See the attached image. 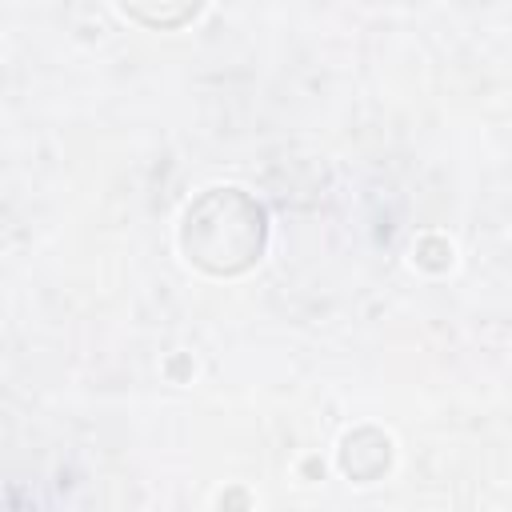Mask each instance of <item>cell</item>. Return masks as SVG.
Segmentation results:
<instances>
[{"label": "cell", "mask_w": 512, "mask_h": 512, "mask_svg": "<svg viewBox=\"0 0 512 512\" xmlns=\"http://www.w3.org/2000/svg\"><path fill=\"white\" fill-rule=\"evenodd\" d=\"M268 244V212L244 188H208L200 192L180 224L184 256L212 276L248 272Z\"/></svg>", "instance_id": "1"}, {"label": "cell", "mask_w": 512, "mask_h": 512, "mask_svg": "<svg viewBox=\"0 0 512 512\" xmlns=\"http://www.w3.org/2000/svg\"><path fill=\"white\" fill-rule=\"evenodd\" d=\"M204 0H120V8L148 28H180L200 12Z\"/></svg>", "instance_id": "2"}]
</instances>
